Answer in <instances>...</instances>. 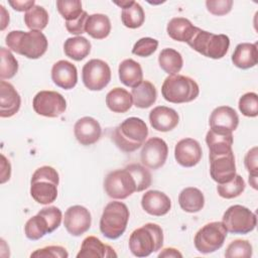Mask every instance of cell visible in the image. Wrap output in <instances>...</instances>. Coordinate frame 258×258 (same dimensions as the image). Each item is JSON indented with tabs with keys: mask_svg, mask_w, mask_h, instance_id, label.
I'll return each instance as SVG.
<instances>
[{
	"mask_svg": "<svg viewBox=\"0 0 258 258\" xmlns=\"http://www.w3.org/2000/svg\"><path fill=\"white\" fill-rule=\"evenodd\" d=\"M59 175L56 169L43 165L38 167L30 180V195L32 199L41 205L53 203L57 198V185Z\"/></svg>",
	"mask_w": 258,
	"mask_h": 258,
	"instance_id": "3957f363",
	"label": "cell"
},
{
	"mask_svg": "<svg viewBox=\"0 0 258 258\" xmlns=\"http://www.w3.org/2000/svg\"><path fill=\"white\" fill-rule=\"evenodd\" d=\"M121 20L122 23L131 29H135L140 27L145 20L144 10L139 3L133 1L129 6L122 8L121 12Z\"/></svg>",
	"mask_w": 258,
	"mask_h": 258,
	"instance_id": "e575fe53",
	"label": "cell"
},
{
	"mask_svg": "<svg viewBox=\"0 0 258 258\" xmlns=\"http://www.w3.org/2000/svg\"><path fill=\"white\" fill-rule=\"evenodd\" d=\"M222 223L228 232L245 235L255 229L257 217L248 208L241 205H234L226 210Z\"/></svg>",
	"mask_w": 258,
	"mask_h": 258,
	"instance_id": "30bf717a",
	"label": "cell"
},
{
	"mask_svg": "<svg viewBox=\"0 0 258 258\" xmlns=\"http://www.w3.org/2000/svg\"><path fill=\"white\" fill-rule=\"evenodd\" d=\"M131 95L134 105L140 109L151 107L157 98L156 88L149 81H142L140 85L132 89Z\"/></svg>",
	"mask_w": 258,
	"mask_h": 258,
	"instance_id": "f546056e",
	"label": "cell"
},
{
	"mask_svg": "<svg viewBox=\"0 0 258 258\" xmlns=\"http://www.w3.org/2000/svg\"><path fill=\"white\" fill-rule=\"evenodd\" d=\"M147 136L146 123L138 117H129L114 129L112 139L120 150L130 153L140 148Z\"/></svg>",
	"mask_w": 258,
	"mask_h": 258,
	"instance_id": "7a4b0ae2",
	"label": "cell"
},
{
	"mask_svg": "<svg viewBox=\"0 0 258 258\" xmlns=\"http://www.w3.org/2000/svg\"><path fill=\"white\" fill-rule=\"evenodd\" d=\"M179 121L177 112L166 106H157L149 113V122L153 129L160 132H168L174 129Z\"/></svg>",
	"mask_w": 258,
	"mask_h": 258,
	"instance_id": "44dd1931",
	"label": "cell"
},
{
	"mask_svg": "<svg viewBox=\"0 0 258 258\" xmlns=\"http://www.w3.org/2000/svg\"><path fill=\"white\" fill-rule=\"evenodd\" d=\"M161 94L164 100L173 104L188 103L194 101L200 94L197 82L182 75L168 76L161 87Z\"/></svg>",
	"mask_w": 258,
	"mask_h": 258,
	"instance_id": "5b68a950",
	"label": "cell"
},
{
	"mask_svg": "<svg viewBox=\"0 0 258 258\" xmlns=\"http://www.w3.org/2000/svg\"><path fill=\"white\" fill-rule=\"evenodd\" d=\"M118 74L121 83L132 89L140 85L143 81L142 68L139 62L132 58H127L121 61L119 64Z\"/></svg>",
	"mask_w": 258,
	"mask_h": 258,
	"instance_id": "4316f807",
	"label": "cell"
},
{
	"mask_svg": "<svg viewBox=\"0 0 258 258\" xmlns=\"http://www.w3.org/2000/svg\"><path fill=\"white\" fill-rule=\"evenodd\" d=\"M104 189L110 198L114 200H124L137 191V184L128 169H116L106 175L104 179Z\"/></svg>",
	"mask_w": 258,
	"mask_h": 258,
	"instance_id": "8fae6325",
	"label": "cell"
},
{
	"mask_svg": "<svg viewBox=\"0 0 258 258\" xmlns=\"http://www.w3.org/2000/svg\"><path fill=\"white\" fill-rule=\"evenodd\" d=\"M187 44L204 56L220 59L229 50L230 38L226 34H215L198 27Z\"/></svg>",
	"mask_w": 258,
	"mask_h": 258,
	"instance_id": "ba28073f",
	"label": "cell"
},
{
	"mask_svg": "<svg viewBox=\"0 0 258 258\" xmlns=\"http://www.w3.org/2000/svg\"><path fill=\"white\" fill-rule=\"evenodd\" d=\"M21 98L16 89L8 82L0 81V117L14 116L20 109Z\"/></svg>",
	"mask_w": 258,
	"mask_h": 258,
	"instance_id": "603a6c76",
	"label": "cell"
},
{
	"mask_svg": "<svg viewBox=\"0 0 258 258\" xmlns=\"http://www.w3.org/2000/svg\"><path fill=\"white\" fill-rule=\"evenodd\" d=\"M30 257L34 258H68L69 253L66 248L61 246H46L41 249H37L30 254Z\"/></svg>",
	"mask_w": 258,
	"mask_h": 258,
	"instance_id": "ee69618b",
	"label": "cell"
},
{
	"mask_svg": "<svg viewBox=\"0 0 258 258\" xmlns=\"http://www.w3.org/2000/svg\"><path fill=\"white\" fill-rule=\"evenodd\" d=\"M82 80L85 87L90 91H101L111 81V69L102 59H90L83 67Z\"/></svg>",
	"mask_w": 258,
	"mask_h": 258,
	"instance_id": "7c38bea8",
	"label": "cell"
},
{
	"mask_svg": "<svg viewBox=\"0 0 258 258\" xmlns=\"http://www.w3.org/2000/svg\"><path fill=\"white\" fill-rule=\"evenodd\" d=\"M56 8L66 21L75 20L84 12L82 2L79 0H57Z\"/></svg>",
	"mask_w": 258,
	"mask_h": 258,
	"instance_id": "ab89813d",
	"label": "cell"
},
{
	"mask_svg": "<svg viewBox=\"0 0 258 258\" xmlns=\"http://www.w3.org/2000/svg\"><path fill=\"white\" fill-rule=\"evenodd\" d=\"M158 46V40L151 37H142L135 42L132 48V53L141 56L147 57L155 52Z\"/></svg>",
	"mask_w": 258,
	"mask_h": 258,
	"instance_id": "7bdbcfd3",
	"label": "cell"
},
{
	"mask_svg": "<svg viewBox=\"0 0 258 258\" xmlns=\"http://www.w3.org/2000/svg\"><path fill=\"white\" fill-rule=\"evenodd\" d=\"M9 5L16 11L22 12V11H28L29 9H31L34 5L35 2L34 0H28V1H21V0H9L8 1Z\"/></svg>",
	"mask_w": 258,
	"mask_h": 258,
	"instance_id": "c3c4849f",
	"label": "cell"
},
{
	"mask_svg": "<svg viewBox=\"0 0 258 258\" xmlns=\"http://www.w3.org/2000/svg\"><path fill=\"white\" fill-rule=\"evenodd\" d=\"M245 187L246 183L243 177L239 174H236L230 181L225 183H218L217 191L221 198L230 200L242 195Z\"/></svg>",
	"mask_w": 258,
	"mask_h": 258,
	"instance_id": "8d00e7d4",
	"label": "cell"
},
{
	"mask_svg": "<svg viewBox=\"0 0 258 258\" xmlns=\"http://www.w3.org/2000/svg\"><path fill=\"white\" fill-rule=\"evenodd\" d=\"M228 231L222 222H211L203 226L196 234L194 244L202 254H209L219 250L227 238Z\"/></svg>",
	"mask_w": 258,
	"mask_h": 258,
	"instance_id": "9c48e42d",
	"label": "cell"
},
{
	"mask_svg": "<svg viewBox=\"0 0 258 258\" xmlns=\"http://www.w3.org/2000/svg\"><path fill=\"white\" fill-rule=\"evenodd\" d=\"M91 42L84 36L69 37L63 43V51L70 58L80 61L86 58L91 52Z\"/></svg>",
	"mask_w": 258,
	"mask_h": 258,
	"instance_id": "1f68e13d",
	"label": "cell"
},
{
	"mask_svg": "<svg viewBox=\"0 0 258 258\" xmlns=\"http://www.w3.org/2000/svg\"><path fill=\"white\" fill-rule=\"evenodd\" d=\"M142 209L149 215L161 217L166 215L171 208V201L167 195L159 190H148L141 199Z\"/></svg>",
	"mask_w": 258,
	"mask_h": 258,
	"instance_id": "7402d4cb",
	"label": "cell"
},
{
	"mask_svg": "<svg viewBox=\"0 0 258 258\" xmlns=\"http://www.w3.org/2000/svg\"><path fill=\"white\" fill-rule=\"evenodd\" d=\"M125 168L128 169L133 175L137 184V191H142L151 185V173L145 166L139 163H131L125 166Z\"/></svg>",
	"mask_w": 258,
	"mask_h": 258,
	"instance_id": "f35d334b",
	"label": "cell"
},
{
	"mask_svg": "<svg viewBox=\"0 0 258 258\" xmlns=\"http://www.w3.org/2000/svg\"><path fill=\"white\" fill-rule=\"evenodd\" d=\"M0 78L1 80L13 78L18 71V61L11 53V51L5 47L0 48Z\"/></svg>",
	"mask_w": 258,
	"mask_h": 258,
	"instance_id": "74e56055",
	"label": "cell"
},
{
	"mask_svg": "<svg viewBox=\"0 0 258 258\" xmlns=\"http://www.w3.org/2000/svg\"><path fill=\"white\" fill-rule=\"evenodd\" d=\"M128 207L122 202H110L104 208L100 219V231L108 239H118L127 228L129 221Z\"/></svg>",
	"mask_w": 258,
	"mask_h": 258,
	"instance_id": "8992f818",
	"label": "cell"
},
{
	"mask_svg": "<svg viewBox=\"0 0 258 258\" xmlns=\"http://www.w3.org/2000/svg\"><path fill=\"white\" fill-rule=\"evenodd\" d=\"M203 156L201 144L192 138H183L179 140L174 147V158L177 163L183 167H192L197 165Z\"/></svg>",
	"mask_w": 258,
	"mask_h": 258,
	"instance_id": "ac0fdd59",
	"label": "cell"
},
{
	"mask_svg": "<svg viewBox=\"0 0 258 258\" xmlns=\"http://www.w3.org/2000/svg\"><path fill=\"white\" fill-rule=\"evenodd\" d=\"M210 158V174L217 183H225L233 179L236 175V163L233 150L209 154Z\"/></svg>",
	"mask_w": 258,
	"mask_h": 258,
	"instance_id": "5bb4252c",
	"label": "cell"
},
{
	"mask_svg": "<svg viewBox=\"0 0 258 258\" xmlns=\"http://www.w3.org/2000/svg\"><path fill=\"white\" fill-rule=\"evenodd\" d=\"M158 63L161 70H163L166 74L169 76H174L180 72L183 64V59L177 50L167 47L160 51L158 55Z\"/></svg>",
	"mask_w": 258,
	"mask_h": 258,
	"instance_id": "836d02e7",
	"label": "cell"
},
{
	"mask_svg": "<svg viewBox=\"0 0 258 258\" xmlns=\"http://www.w3.org/2000/svg\"><path fill=\"white\" fill-rule=\"evenodd\" d=\"M245 167L249 172V176H258V161H257V147L251 148L244 158Z\"/></svg>",
	"mask_w": 258,
	"mask_h": 258,
	"instance_id": "7dc6e473",
	"label": "cell"
},
{
	"mask_svg": "<svg viewBox=\"0 0 258 258\" xmlns=\"http://www.w3.org/2000/svg\"><path fill=\"white\" fill-rule=\"evenodd\" d=\"M51 80L63 90L73 89L78 83V71L71 61L60 59L53 63L51 68Z\"/></svg>",
	"mask_w": 258,
	"mask_h": 258,
	"instance_id": "ffe728a7",
	"label": "cell"
},
{
	"mask_svg": "<svg viewBox=\"0 0 258 258\" xmlns=\"http://www.w3.org/2000/svg\"><path fill=\"white\" fill-rule=\"evenodd\" d=\"M32 107L36 114L48 118H55L61 115L67 109L64 97L54 91H40L33 100Z\"/></svg>",
	"mask_w": 258,
	"mask_h": 258,
	"instance_id": "4fadbf2b",
	"label": "cell"
},
{
	"mask_svg": "<svg viewBox=\"0 0 258 258\" xmlns=\"http://www.w3.org/2000/svg\"><path fill=\"white\" fill-rule=\"evenodd\" d=\"M178 204L186 213H198L205 206V197L197 187H185L178 195Z\"/></svg>",
	"mask_w": 258,
	"mask_h": 258,
	"instance_id": "4dcf8cb0",
	"label": "cell"
},
{
	"mask_svg": "<svg viewBox=\"0 0 258 258\" xmlns=\"http://www.w3.org/2000/svg\"><path fill=\"white\" fill-rule=\"evenodd\" d=\"M0 8H1V15H2V17H1V23H2L1 30H4L5 27L7 26V24L9 23V14L6 12L5 8L2 5L0 6Z\"/></svg>",
	"mask_w": 258,
	"mask_h": 258,
	"instance_id": "f907efd6",
	"label": "cell"
},
{
	"mask_svg": "<svg viewBox=\"0 0 258 258\" xmlns=\"http://www.w3.org/2000/svg\"><path fill=\"white\" fill-rule=\"evenodd\" d=\"M48 13L40 5H34L24 14V23L30 30L41 31L48 24Z\"/></svg>",
	"mask_w": 258,
	"mask_h": 258,
	"instance_id": "d590c367",
	"label": "cell"
},
{
	"mask_svg": "<svg viewBox=\"0 0 258 258\" xmlns=\"http://www.w3.org/2000/svg\"><path fill=\"white\" fill-rule=\"evenodd\" d=\"M92 217L89 210L83 206L70 207L63 217V225L69 234L79 237L85 234L91 227Z\"/></svg>",
	"mask_w": 258,
	"mask_h": 258,
	"instance_id": "2e32d148",
	"label": "cell"
},
{
	"mask_svg": "<svg viewBox=\"0 0 258 258\" xmlns=\"http://www.w3.org/2000/svg\"><path fill=\"white\" fill-rule=\"evenodd\" d=\"M209 124L214 131L232 133L239 125V116L232 107L220 106L211 113Z\"/></svg>",
	"mask_w": 258,
	"mask_h": 258,
	"instance_id": "e0dca14e",
	"label": "cell"
},
{
	"mask_svg": "<svg viewBox=\"0 0 258 258\" xmlns=\"http://www.w3.org/2000/svg\"><path fill=\"white\" fill-rule=\"evenodd\" d=\"M78 258H110L117 257L114 249L104 244L95 236H89L83 240L80 252L77 254Z\"/></svg>",
	"mask_w": 258,
	"mask_h": 258,
	"instance_id": "cb8c5ba5",
	"label": "cell"
},
{
	"mask_svg": "<svg viewBox=\"0 0 258 258\" xmlns=\"http://www.w3.org/2000/svg\"><path fill=\"white\" fill-rule=\"evenodd\" d=\"M168 147L166 142L159 137H152L144 142L140 159L145 167L158 169L162 167L167 159Z\"/></svg>",
	"mask_w": 258,
	"mask_h": 258,
	"instance_id": "9a60e30c",
	"label": "cell"
},
{
	"mask_svg": "<svg viewBox=\"0 0 258 258\" xmlns=\"http://www.w3.org/2000/svg\"><path fill=\"white\" fill-rule=\"evenodd\" d=\"M252 245L247 240L237 239L232 241L226 248L225 257L227 258H249L252 256Z\"/></svg>",
	"mask_w": 258,
	"mask_h": 258,
	"instance_id": "60d3db41",
	"label": "cell"
},
{
	"mask_svg": "<svg viewBox=\"0 0 258 258\" xmlns=\"http://www.w3.org/2000/svg\"><path fill=\"white\" fill-rule=\"evenodd\" d=\"M85 31L95 39H104L111 32V22L107 15L95 13L89 15L86 21Z\"/></svg>",
	"mask_w": 258,
	"mask_h": 258,
	"instance_id": "f1b7e54d",
	"label": "cell"
},
{
	"mask_svg": "<svg viewBox=\"0 0 258 258\" xmlns=\"http://www.w3.org/2000/svg\"><path fill=\"white\" fill-rule=\"evenodd\" d=\"M88 13L84 11L77 19L72 20V21H66V28L67 30L75 35H81L85 31V26H86V21L88 18Z\"/></svg>",
	"mask_w": 258,
	"mask_h": 258,
	"instance_id": "bcb514c9",
	"label": "cell"
},
{
	"mask_svg": "<svg viewBox=\"0 0 258 258\" xmlns=\"http://www.w3.org/2000/svg\"><path fill=\"white\" fill-rule=\"evenodd\" d=\"M198 27L187 18L174 17L167 23L166 31L170 38L179 42H188L195 35Z\"/></svg>",
	"mask_w": 258,
	"mask_h": 258,
	"instance_id": "484cf974",
	"label": "cell"
},
{
	"mask_svg": "<svg viewBox=\"0 0 258 258\" xmlns=\"http://www.w3.org/2000/svg\"><path fill=\"white\" fill-rule=\"evenodd\" d=\"M257 61V43L242 42L235 47V50L232 54V62L235 67L242 70H247L255 67Z\"/></svg>",
	"mask_w": 258,
	"mask_h": 258,
	"instance_id": "d4e9b609",
	"label": "cell"
},
{
	"mask_svg": "<svg viewBox=\"0 0 258 258\" xmlns=\"http://www.w3.org/2000/svg\"><path fill=\"white\" fill-rule=\"evenodd\" d=\"M163 245V231L154 223H147L135 229L129 237V249L136 257H147L161 249Z\"/></svg>",
	"mask_w": 258,
	"mask_h": 258,
	"instance_id": "277c9868",
	"label": "cell"
},
{
	"mask_svg": "<svg viewBox=\"0 0 258 258\" xmlns=\"http://www.w3.org/2000/svg\"><path fill=\"white\" fill-rule=\"evenodd\" d=\"M207 9L210 13L216 16L228 14L233 6L232 0H208L206 1Z\"/></svg>",
	"mask_w": 258,
	"mask_h": 258,
	"instance_id": "f6af8a7d",
	"label": "cell"
},
{
	"mask_svg": "<svg viewBox=\"0 0 258 258\" xmlns=\"http://www.w3.org/2000/svg\"><path fill=\"white\" fill-rule=\"evenodd\" d=\"M5 42L9 50L30 59L41 57L48 46L46 36L38 30H12L6 35Z\"/></svg>",
	"mask_w": 258,
	"mask_h": 258,
	"instance_id": "6da1fadb",
	"label": "cell"
},
{
	"mask_svg": "<svg viewBox=\"0 0 258 258\" xmlns=\"http://www.w3.org/2000/svg\"><path fill=\"white\" fill-rule=\"evenodd\" d=\"M206 143L211 154L228 152L232 150L233 134L217 132L210 129L206 135Z\"/></svg>",
	"mask_w": 258,
	"mask_h": 258,
	"instance_id": "d6a6232c",
	"label": "cell"
},
{
	"mask_svg": "<svg viewBox=\"0 0 258 258\" xmlns=\"http://www.w3.org/2000/svg\"><path fill=\"white\" fill-rule=\"evenodd\" d=\"M61 219L62 214L57 207H45L27 220L24 226V234L29 240H39L44 235L55 231L60 226Z\"/></svg>",
	"mask_w": 258,
	"mask_h": 258,
	"instance_id": "52a82bcc",
	"label": "cell"
},
{
	"mask_svg": "<svg viewBox=\"0 0 258 258\" xmlns=\"http://www.w3.org/2000/svg\"><path fill=\"white\" fill-rule=\"evenodd\" d=\"M74 134L79 143L88 146L99 141L102 135V128L96 119L86 116L75 123Z\"/></svg>",
	"mask_w": 258,
	"mask_h": 258,
	"instance_id": "d6986e66",
	"label": "cell"
},
{
	"mask_svg": "<svg viewBox=\"0 0 258 258\" xmlns=\"http://www.w3.org/2000/svg\"><path fill=\"white\" fill-rule=\"evenodd\" d=\"M238 107L240 112L250 118L258 115V96L254 92H249L240 97Z\"/></svg>",
	"mask_w": 258,
	"mask_h": 258,
	"instance_id": "b9f144b4",
	"label": "cell"
},
{
	"mask_svg": "<svg viewBox=\"0 0 258 258\" xmlns=\"http://www.w3.org/2000/svg\"><path fill=\"white\" fill-rule=\"evenodd\" d=\"M159 258H168V257H173V258H181L182 254L175 248H165L163 249L159 254H158Z\"/></svg>",
	"mask_w": 258,
	"mask_h": 258,
	"instance_id": "681fc988",
	"label": "cell"
},
{
	"mask_svg": "<svg viewBox=\"0 0 258 258\" xmlns=\"http://www.w3.org/2000/svg\"><path fill=\"white\" fill-rule=\"evenodd\" d=\"M106 105L114 113H125L133 105L132 95L123 88H114L106 96Z\"/></svg>",
	"mask_w": 258,
	"mask_h": 258,
	"instance_id": "83f0119b",
	"label": "cell"
}]
</instances>
